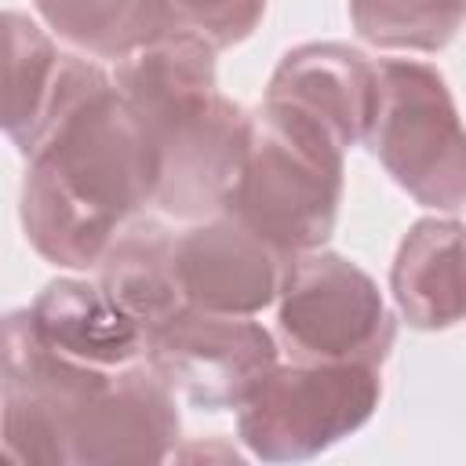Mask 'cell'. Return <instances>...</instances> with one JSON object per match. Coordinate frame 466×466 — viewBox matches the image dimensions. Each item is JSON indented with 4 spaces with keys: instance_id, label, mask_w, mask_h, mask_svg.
<instances>
[{
    "instance_id": "obj_1",
    "label": "cell",
    "mask_w": 466,
    "mask_h": 466,
    "mask_svg": "<svg viewBox=\"0 0 466 466\" xmlns=\"http://www.w3.org/2000/svg\"><path fill=\"white\" fill-rule=\"evenodd\" d=\"M22 157V229L55 266H98L120 222L153 204L157 153L142 120L113 76L76 55H58Z\"/></svg>"
},
{
    "instance_id": "obj_2",
    "label": "cell",
    "mask_w": 466,
    "mask_h": 466,
    "mask_svg": "<svg viewBox=\"0 0 466 466\" xmlns=\"http://www.w3.org/2000/svg\"><path fill=\"white\" fill-rule=\"evenodd\" d=\"M116 91L157 153L153 204L175 218L222 208L248 146L251 113L215 84V51L193 36H160L116 62Z\"/></svg>"
},
{
    "instance_id": "obj_3",
    "label": "cell",
    "mask_w": 466,
    "mask_h": 466,
    "mask_svg": "<svg viewBox=\"0 0 466 466\" xmlns=\"http://www.w3.org/2000/svg\"><path fill=\"white\" fill-rule=\"evenodd\" d=\"M342 153L320 124L262 102L218 211H229L284 255L317 251L339 218Z\"/></svg>"
},
{
    "instance_id": "obj_4",
    "label": "cell",
    "mask_w": 466,
    "mask_h": 466,
    "mask_svg": "<svg viewBox=\"0 0 466 466\" xmlns=\"http://www.w3.org/2000/svg\"><path fill=\"white\" fill-rule=\"evenodd\" d=\"M379 102L364 142L419 204L459 215L466 200V138L444 76L411 58L375 62Z\"/></svg>"
},
{
    "instance_id": "obj_5",
    "label": "cell",
    "mask_w": 466,
    "mask_h": 466,
    "mask_svg": "<svg viewBox=\"0 0 466 466\" xmlns=\"http://www.w3.org/2000/svg\"><path fill=\"white\" fill-rule=\"evenodd\" d=\"M382 397L371 364H273L237 404V433L262 462H302L360 430Z\"/></svg>"
},
{
    "instance_id": "obj_6",
    "label": "cell",
    "mask_w": 466,
    "mask_h": 466,
    "mask_svg": "<svg viewBox=\"0 0 466 466\" xmlns=\"http://www.w3.org/2000/svg\"><path fill=\"white\" fill-rule=\"evenodd\" d=\"M277 331L291 360L379 368L397 335L379 284L335 251H302L280 284Z\"/></svg>"
},
{
    "instance_id": "obj_7",
    "label": "cell",
    "mask_w": 466,
    "mask_h": 466,
    "mask_svg": "<svg viewBox=\"0 0 466 466\" xmlns=\"http://www.w3.org/2000/svg\"><path fill=\"white\" fill-rule=\"evenodd\" d=\"M146 364L193 408H237L277 364V339L251 317L175 309L146 331Z\"/></svg>"
},
{
    "instance_id": "obj_8",
    "label": "cell",
    "mask_w": 466,
    "mask_h": 466,
    "mask_svg": "<svg viewBox=\"0 0 466 466\" xmlns=\"http://www.w3.org/2000/svg\"><path fill=\"white\" fill-rule=\"evenodd\" d=\"M291 258L229 211H215L175 237L182 299L211 313L255 317L273 306Z\"/></svg>"
},
{
    "instance_id": "obj_9",
    "label": "cell",
    "mask_w": 466,
    "mask_h": 466,
    "mask_svg": "<svg viewBox=\"0 0 466 466\" xmlns=\"http://www.w3.org/2000/svg\"><path fill=\"white\" fill-rule=\"evenodd\" d=\"M171 386L149 364L116 368L69 444V466L164 462L178 441Z\"/></svg>"
},
{
    "instance_id": "obj_10",
    "label": "cell",
    "mask_w": 466,
    "mask_h": 466,
    "mask_svg": "<svg viewBox=\"0 0 466 466\" xmlns=\"http://www.w3.org/2000/svg\"><path fill=\"white\" fill-rule=\"evenodd\" d=\"M269 106H284L320 124L342 149L364 142L379 102L375 62L346 44H302L280 58L266 87Z\"/></svg>"
},
{
    "instance_id": "obj_11",
    "label": "cell",
    "mask_w": 466,
    "mask_h": 466,
    "mask_svg": "<svg viewBox=\"0 0 466 466\" xmlns=\"http://www.w3.org/2000/svg\"><path fill=\"white\" fill-rule=\"evenodd\" d=\"M29 317L40 339L76 364L116 371L146 357V331L98 284L58 277L33 299Z\"/></svg>"
},
{
    "instance_id": "obj_12",
    "label": "cell",
    "mask_w": 466,
    "mask_h": 466,
    "mask_svg": "<svg viewBox=\"0 0 466 466\" xmlns=\"http://www.w3.org/2000/svg\"><path fill=\"white\" fill-rule=\"evenodd\" d=\"M390 288L411 328L441 331L462 320V222L419 218L397 248Z\"/></svg>"
},
{
    "instance_id": "obj_13",
    "label": "cell",
    "mask_w": 466,
    "mask_h": 466,
    "mask_svg": "<svg viewBox=\"0 0 466 466\" xmlns=\"http://www.w3.org/2000/svg\"><path fill=\"white\" fill-rule=\"evenodd\" d=\"M98 288L142 331L167 320L186 306L175 266V233L160 222H135L124 233H113L98 258Z\"/></svg>"
},
{
    "instance_id": "obj_14",
    "label": "cell",
    "mask_w": 466,
    "mask_h": 466,
    "mask_svg": "<svg viewBox=\"0 0 466 466\" xmlns=\"http://www.w3.org/2000/svg\"><path fill=\"white\" fill-rule=\"evenodd\" d=\"M40 18L95 58H124L167 33L160 0H36Z\"/></svg>"
},
{
    "instance_id": "obj_15",
    "label": "cell",
    "mask_w": 466,
    "mask_h": 466,
    "mask_svg": "<svg viewBox=\"0 0 466 466\" xmlns=\"http://www.w3.org/2000/svg\"><path fill=\"white\" fill-rule=\"evenodd\" d=\"M58 69V51L51 36L18 11H0V131L22 149L36 127L51 80Z\"/></svg>"
},
{
    "instance_id": "obj_16",
    "label": "cell",
    "mask_w": 466,
    "mask_h": 466,
    "mask_svg": "<svg viewBox=\"0 0 466 466\" xmlns=\"http://www.w3.org/2000/svg\"><path fill=\"white\" fill-rule=\"evenodd\" d=\"M466 0H350L353 29L375 47L441 51L462 25Z\"/></svg>"
},
{
    "instance_id": "obj_17",
    "label": "cell",
    "mask_w": 466,
    "mask_h": 466,
    "mask_svg": "<svg viewBox=\"0 0 466 466\" xmlns=\"http://www.w3.org/2000/svg\"><path fill=\"white\" fill-rule=\"evenodd\" d=\"M160 7L171 36H193L211 51L248 40L266 15V0H160Z\"/></svg>"
},
{
    "instance_id": "obj_18",
    "label": "cell",
    "mask_w": 466,
    "mask_h": 466,
    "mask_svg": "<svg viewBox=\"0 0 466 466\" xmlns=\"http://www.w3.org/2000/svg\"><path fill=\"white\" fill-rule=\"evenodd\" d=\"M0 459H4V448H0Z\"/></svg>"
}]
</instances>
